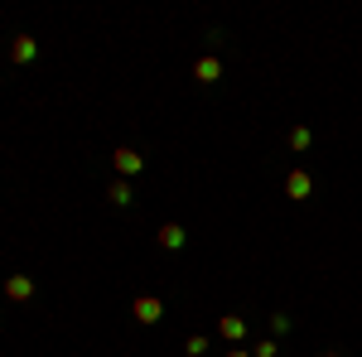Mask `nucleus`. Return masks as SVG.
<instances>
[{
  "mask_svg": "<svg viewBox=\"0 0 362 357\" xmlns=\"http://www.w3.org/2000/svg\"><path fill=\"white\" fill-rule=\"evenodd\" d=\"M131 314H136V324H160V319H165V300L136 295V300H131Z\"/></svg>",
  "mask_w": 362,
  "mask_h": 357,
  "instance_id": "obj_1",
  "label": "nucleus"
},
{
  "mask_svg": "<svg viewBox=\"0 0 362 357\" xmlns=\"http://www.w3.org/2000/svg\"><path fill=\"white\" fill-rule=\"evenodd\" d=\"M5 300H10V304H29V300H34V280H29L25 271H15L10 280H5Z\"/></svg>",
  "mask_w": 362,
  "mask_h": 357,
  "instance_id": "obj_2",
  "label": "nucleus"
},
{
  "mask_svg": "<svg viewBox=\"0 0 362 357\" xmlns=\"http://www.w3.org/2000/svg\"><path fill=\"white\" fill-rule=\"evenodd\" d=\"M309 189H314L309 169H290V174H285V193H290L295 203H305V198H309Z\"/></svg>",
  "mask_w": 362,
  "mask_h": 357,
  "instance_id": "obj_3",
  "label": "nucleus"
},
{
  "mask_svg": "<svg viewBox=\"0 0 362 357\" xmlns=\"http://www.w3.org/2000/svg\"><path fill=\"white\" fill-rule=\"evenodd\" d=\"M155 242H160L165 251H184V242H189V232H184L179 222H165V227L155 232Z\"/></svg>",
  "mask_w": 362,
  "mask_h": 357,
  "instance_id": "obj_4",
  "label": "nucleus"
},
{
  "mask_svg": "<svg viewBox=\"0 0 362 357\" xmlns=\"http://www.w3.org/2000/svg\"><path fill=\"white\" fill-rule=\"evenodd\" d=\"M140 169H145V155L140 150H116V174L121 179H136Z\"/></svg>",
  "mask_w": 362,
  "mask_h": 357,
  "instance_id": "obj_5",
  "label": "nucleus"
},
{
  "mask_svg": "<svg viewBox=\"0 0 362 357\" xmlns=\"http://www.w3.org/2000/svg\"><path fill=\"white\" fill-rule=\"evenodd\" d=\"M194 78H198V83H203V87H213V83H218V78H223V63H218V58H213V54H203V58H198V63H194Z\"/></svg>",
  "mask_w": 362,
  "mask_h": 357,
  "instance_id": "obj_6",
  "label": "nucleus"
},
{
  "mask_svg": "<svg viewBox=\"0 0 362 357\" xmlns=\"http://www.w3.org/2000/svg\"><path fill=\"white\" fill-rule=\"evenodd\" d=\"M218 333H223L227 343H247V319H242V314H223Z\"/></svg>",
  "mask_w": 362,
  "mask_h": 357,
  "instance_id": "obj_7",
  "label": "nucleus"
},
{
  "mask_svg": "<svg viewBox=\"0 0 362 357\" xmlns=\"http://www.w3.org/2000/svg\"><path fill=\"white\" fill-rule=\"evenodd\" d=\"M34 54H39V39H29V34H15V44H10V58H15V63H34Z\"/></svg>",
  "mask_w": 362,
  "mask_h": 357,
  "instance_id": "obj_8",
  "label": "nucleus"
},
{
  "mask_svg": "<svg viewBox=\"0 0 362 357\" xmlns=\"http://www.w3.org/2000/svg\"><path fill=\"white\" fill-rule=\"evenodd\" d=\"M107 203H112V208H131V203H136V193H131V179H116L112 189H107Z\"/></svg>",
  "mask_w": 362,
  "mask_h": 357,
  "instance_id": "obj_9",
  "label": "nucleus"
},
{
  "mask_svg": "<svg viewBox=\"0 0 362 357\" xmlns=\"http://www.w3.org/2000/svg\"><path fill=\"white\" fill-rule=\"evenodd\" d=\"M309 145H314V131H309V126H295V131H290V150H295V155H305Z\"/></svg>",
  "mask_w": 362,
  "mask_h": 357,
  "instance_id": "obj_10",
  "label": "nucleus"
},
{
  "mask_svg": "<svg viewBox=\"0 0 362 357\" xmlns=\"http://www.w3.org/2000/svg\"><path fill=\"white\" fill-rule=\"evenodd\" d=\"M276 353H280V343H276V338H261V343L251 348V357H276Z\"/></svg>",
  "mask_w": 362,
  "mask_h": 357,
  "instance_id": "obj_11",
  "label": "nucleus"
},
{
  "mask_svg": "<svg viewBox=\"0 0 362 357\" xmlns=\"http://www.w3.org/2000/svg\"><path fill=\"white\" fill-rule=\"evenodd\" d=\"M184 353H189V357H203V353H208V338H203V333H194V338L184 343Z\"/></svg>",
  "mask_w": 362,
  "mask_h": 357,
  "instance_id": "obj_12",
  "label": "nucleus"
},
{
  "mask_svg": "<svg viewBox=\"0 0 362 357\" xmlns=\"http://www.w3.org/2000/svg\"><path fill=\"white\" fill-rule=\"evenodd\" d=\"M290 329H295L290 314H271V333H276V338H280V333H290Z\"/></svg>",
  "mask_w": 362,
  "mask_h": 357,
  "instance_id": "obj_13",
  "label": "nucleus"
},
{
  "mask_svg": "<svg viewBox=\"0 0 362 357\" xmlns=\"http://www.w3.org/2000/svg\"><path fill=\"white\" fill-rule=\"evenodd\" d=\"M227 357H251V353H247V348H232V353H227Z\"/></svg>",
  "mask_w": 362,
  "mask_h": 357,
  "instance_id": "obj_14",
  "label": "nucleus"
},
{
  "mask_svg": "<svg viewBox=\"0 0 362 357\" xmlns=\"http://www.w3.org/2000/svg\"><path fill=\"white\" fill-rule=\"evenodd\" d=\"M324 357H338V353H324Z\"/></svg>",
  "mask_w": 362,
  "mask_h": 357,
  "instance_id": "obj_15",
  "label": "nucleus"
}]
</instances>
